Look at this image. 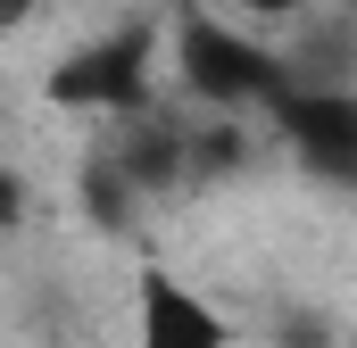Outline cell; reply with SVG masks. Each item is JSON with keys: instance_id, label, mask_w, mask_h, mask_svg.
<instances>
[{"instance_id": "1", "label": "cell", "mask_w": 357, "mask_h": 348, "mask_svg": "<svg viewBox=\"0 0 357 348\" xmlns=\"http://www.w3.org/2000/svg\"><path fill=\"white\" fill-rule=\"evenodd\" d=\"M183 84L199 91V108H216V116H241V108H282L299 75L274 58L266 42H241L233 25H208V17H191V25H183Z\"/></svg>"}, {"instance_id": "2", "label": "cell", "mask_w": 357, "mask_h": 348, "mask_svg": "<svg viewBox=\"0 0 357 348\" xmlns=\"http://www.w3.org/2000/svg\"><path fill=\"white\" fill-rule=\"evenodd\" d=\"M50 100H67V108H108V116H142V108H150V33L133 25V33L84 42L75 58H59Z\"/></svg>"}, {"instance_id": "3", "label": "cell", "mask_w": 357, "mask_h": 348, "mask_svg": "<svg viewBox=\"0 0 357 348\" xmlns=\"http://www.w3.org/2000/svg\"><path fill=\"white\" fill-rule=\"evenodd\" d=\"M274 133L291 141V158L324 182L357 191V91H307L291 84V100L274 108Z\"/></svg>"}, {"instance_id": "4", "label": "cell", "mask_w": 357, "mask_h": 348, "mask_svg": "<svg viewBox=\"0 0 357 348\" xmlns=\"http://www.w3.org/2000/svg\"><path fill=\"white\" fill-rule=\"evenodd\" d=\"M133 348H225V315L167 265L133 274Z\"/></svg>"}, {"instance_id": "5", "label": "cell", "mask_w": 357, "mask_h": 348, "mask_svg": "<svg viewBox=\"0 0 357 348\" xmlns=\"http://www.w3.org/2000/svg\"><path fill=\"white\" fill-rule=\"evenodd\" d=\"M274 348H333V332H324L316 315H282V332H274Z\"/></svg>"}, {"instance_id": "6", "label": "cell", "mask_w": 357, "mask_h": 348, "mask_svg": "<svg viewBox=\"0 0 357 348\" xmlns=\"http://www.w3.org/2000/svg\"><path fill=\"white\" fill-rule=\"evenodd\" d=\"M241 8H250V17H299L307 0H241Z\"/></svg>"}]
</instances>
